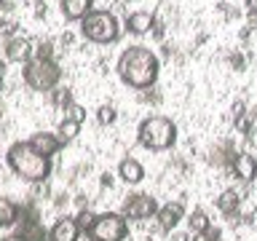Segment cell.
I'll return each instance as SVG.
<instances>
[{
	"instance_id": "obj_1",
	"label": "cell",
	"mask_w": 257,
	"mask_h": 241,
	"mask_svg": "<svg viewBox=\"0 0 257 241\" xmlns=\"http://www.w3.org/2000/svg\"><path fill=\"white\" fill-rule=\"evenodd\" d=\"M115 70H118V75L126 86L142 91V88H150L158 80L161 62L148 46H128L126 51L118 56Z\"/></svg>"
},
{
	"instance_id": "obj_2",
	"label": "cell",
	"mask_w": 257,
	"mask_h": 241,
	"mask_svg": "<svg viewBox=\"0 0 257 241\" xmlns=\"http://www.w3.org/2000/svg\"><path fill=\"white\" fill-rule=\"evenodd\" d=\"M6 161L11 172L27 182H46L51 177V158L35 153L27 142H14L6 153Z\"/></svg>"
},
{
	"instance_id": "obj_3",
	"label": "cell",
	"mask_w": 257,
	"mask_h": 241,
	"mask_svg": "<svg viewBox=\"0 0 257 241\" xmlns=\"http://www.w3.org/2000/svg\"><path fill=\"white\" fill-rule=\"evenodd\" d=\"M137 137H140V145L148 150H172L177 142V124L166 115H148L137 129Z\"/></svg>"
},
{
	"instance_id": "obj_4",
	"label": "cell",
	"mask_w": 257,
	"mask_h": 241,
	"mask_svg": "<svg viewBox=\"0 0 257 241\" xmlns=\"http://www.w3.org/2000/svg\"><path fill=\"white\" fill-rule=\"evenodd\" d=\"M80 35L86 40H91L96 46H107L115 43L120 35V24L110 11H102V8H94L91 14H86L80 19Z\"/></svg>"
},
{
	"instance_id": "obj_5",
	"label": "cell",
	"mask_w": 257,
	"mask_h": 241,
	"mask_svg": "<svg viewBox=\"0 0 257 241\" xmlns=\"http://www.w3.org/2000/svg\"><path fill=\"white\" fill-rule=\"evenodd\" d=\"M22 78L32 91H51L62 78V70L54 59H30L22 70Z\"/></svg>"
},
{
	"instance_id": "obj_6",
	"label": "cell",
	"mask_w": 257,
	"mask_h": 241,
	"mask_svg": "<svg viewBox=\"0 0 257 241\" xmlns=\"http://www.w3.org/2000/svg\"><path fill=\"white\" fill-rule=\"evenodd\" d=\"M128 236V220L120 212H102L88 228V241H123Z\"/></svg>"
},
{
	"instance_id": "obj_7",
	"label": "cell",
	"mask_w": 257,
	"mask_h": 241,
	"mask_svg": "<svg viewBox=\"0 0 257 241\" xmlns=\"http://www.w3.org/2000/svg\"><path fill=\"white\" fill-rule=\"evenodd\" d=\"M156 212H158V201L153 196H148V193L128 196L123 201V209H120V214L126 220H150V217H156Z\"/></svg>"
},
{
	"instance_id": "obj_8",
	"label": "cell",
	"mask_w": 257,
	"mask_h": 241,
	"mask_svg": "<svg viewBox=\"0 0 257 241\" xmlns=\"http://www.w3.org/2000/svg\"><path fill=\"white\" fill-rule=\"evenodd\" d=\"M14 236H19L22 241H46L48 230L43 228V222L38 220L35 209H24L19 214V222L14 225Z\"/></svg>"
},
{
	"instance_id": "obj_9",
	"label": "cell",
	"mask_w": 257,
	"mask_h": 241,
	"mask_svg": "<svg viewBox=\"0 0 257 241\" xmlns=\"http://www.w3.org/2000/svg\"><path fill=\"white\" fill-rule=\"evenodd\" d=\"M156 220L161 225V230H174L177 225L185 220V204H182V201H169V204L158 206Z\"/></svg>"
},
{
	"instance_id": "obj_10",
	"label": "cell",
	"mask_w": 257,
	"mask_h": 241,
	"mask_svg": "<svg viewBox=\"0 0 257 241\" xmlns=\"http://www.w3.org/2000/svg\"><path fill=\"white\" fill-rule=\"evenodd\" d=\"M27 145L35 153H40V156H46V158H51L62 150V140L56 137V132H35L27 140Z\"/></svg>"
},
{
	"instance_id": "obj_11",
	"label": "cell",
	"mask_w": 257,
	"mask_h": 241,
	"mask_svg": "<svg viewBox=\"0 0 257 241\" xmlns=\"http://www.w3.org/2000/svg\"><path fill=\"white\" fill-rule=\"evenodd\" d=\"M80 238V228L75 222V217H59L54 220V225L48 228L46 241H78Z\"/></svg>"
},
{
	"instance_id": "obj_12",
	"label": "cell",
	"mask_w": 257,
	"mask_h": 241,
	"mask_svg": "<svg viewBox=\"0 0 257 241\" xmlns=\"http://www.w3.org/2000/svg\"><path fill=\"white\" fill-rule=\"evenodd\" d=\"M6 59L8 62H19V64H27L32 59V43L27 38H19V35H14V38H8L6 40Z\"/></svg>"
},
{
	"instance_id": "obj_13",
	"label": "cell",
	"mask_w": 257,
	"mask_h": 241,
	"mask_svg": "<svg viewBox=\"0 0 257 241\" xmlns=\"http://www.w3.org/2000/svg\"><path fill=\"white\" fill-rule=\"evenodd\" d=\"M230 169L241 182H252L257 177V161H254V156H249V153H236L230 161Z\"/></svg>"
},
{
	"instance_id": "obj_14",
	"label": "cell",
	"mask_w": 257,
	"mask_h": 241,
	"mask_svg": "<svg viewBox=\"0 0 257 241\" xmlns=\"http://www.w3.org/2000/svg\"><path fill=\"white\" fill-rule=\"evenodd\" d=\"M118 177H120L126 185H140V182L145 180V166H142L137 158L126 156V158L118 164Z\"/></svg>"
},
{
	"instance_id": "obj_15",
	"label": "cell",
	"mask_w": 257,
	"mask_h": 241,
	"mask_svg": "<svg viewBox=\"0 0 257 241\" xmlns=\"http://www.w3.org/2000/svg\"><path fill=\"white\" fill-rule=\"evenodd\" d=\"M156 27V16L150 11H132L126 16V30L132 32V35H145V32H150Z\"/></svg>"
},
{
	"instance_id": "obj_16",
	"label": "cell",
	"mask_w": 257,
	"mask_h": 241,
	"mask_svg": "<svg viewBox=\"0 0 257 241\" xmlns=\"http://www.w3.org/2000/svg\"><path fill=\"white\" fill-rule=\"evenodd\" d=\"M59 8L67 22H80L86 14L94 11V0H62Z\"/></svg>"
},
{
	"instance_id": "obj_17",
	"label": "cell",
	"mask_w": 257,
	"mask_h": 241,
	"mask_svg": "<svg viewBox=\"0 0 257 241\" xmlns=\"http://www.w3.org/2000/svg\"><path fill=\"white\" fill-rule=\"evenodd\" d=\"M19 214H22V206L14 198L0 196V228H14L19 222Z\"/></svg>"
},
{
	"instance_id": "obj_18",
	"label": "cell",
	"mask_w": 257,
	"mask_h": 241,
	"mask_svg": "<svg viewBox=\"0 0 257 241\" xmlns=\"http://www.w3.org/2000/svg\"><path fill=\"white\" fill-rule=\"evenodd\" d=\"M185 222H188V230L193 236H204V233L212 230V225H209V214L204 209H193L190 214H185Z\"/></svg>"
},
{
	"instance_id": "obj_19",
	"label": "cell",
	"mask_w": 257,
	"mask_h": 241,
	"mask_svg": "<svg viewBox=\"0 0 257 241\" xmlns=\"http://www.w3.org/2000/svg\"><path fill=\"white\" fill-rule=\"evenodd\" d=\"M238 204H241V198H238L236 190H225L222 196L217 198V206H220V212H225V214H233L238 209Z\"/></svg>"
},
{
	"instance_id": "obj_20",
	"label": "cell",
	"mask_w": 257,
	"mask_h": 241,
	"mask_svg": "<svg viewBox=\"0 0 257 241\" xmlns=\"http://www.w3.org/2000/svg\"><path fill=\"white\" fill-rule=\"evenodd\" d=\"M78 134H80V124H75V120H67V118H64L62 124H59V129H56V137L62 140V145H64V142H72Z\"/></svg>"
},
{
	"instance_id": "obj_21",
	"label": "cell",
	"mask_w": 257,
	"mask_h": 241,
	"mask_svg": "<svg viewBox=\"0 0 257 241\" xmlns=\"http://www.w3.org/2000/svg\"><path fill=\"white\" fill-rule=\"evenodd\" d=\"M64 118H67V120H75V124H83V120H86V110L80 107V104L70 102L67 107H64Z\"/></svg>"
},
{
	"instance_id": "obj_22",
	"label": "cell",
	"mask_w": 257,
	"mask_h": 241,
	"mask_svg": "<svg viewBox=\"0 0 257 241\" xmlns=\"http://www.w3.org/2000/svg\"><path fill=\"white\" fill-rule=\"evenodd\" d=\"M38 48H32V59H54V48L48 40H38Z\"/></svg>"
},
{
	"instance_id": "obj_23",
	"label": "cell",
	"mask_w": 257,
	"mask_h": 241,
	"mask_svg": "<svg viewBox=\"0 0 257 241\" xmlns=\"http://www.w3.org/2000/svg\"><path fill=\"white\" fill-rule=\"evenodd\" d=\"M48 94H51V102L56 104V107H67V104L72 102L70 99V88H51Z\"/></svg>"
},
{
	"instance_id": "obj_24",
	"label": "cell",
	"mask_w": 257,
	"mask_h": 241,
	"mask_svg": "<svg viewBox=\"0 0 257 241\" xmlns=\"http://www.w3.org/2000/svg\"><path fill=\"white\" fill-rule=\"evenodd\" d=\"M96 118H99V124H102V126L115 124V107H110V104H102V107L96 110Z\"/></svg>"
},
{
	"instance_id": "obj_25",
	"label": "cell",
	"mask_w": 257,
	"mask_h": 241,
	"mask_svg": "<svg viewBox=\"0 0 257 241\" xmlns=\"http://www.w3.org/2000/svg\"><path fill=\"white\" fill-rule=\"evenodd\" d=\"M94 217L96 214H91V212H88V209H80V212H78V217H75V222H78V228H80V233H88V228H91V222H94Z\"/></svg>"
},
{
	"instance_id": "obj_26",
	"label": "cell",
	"mask_w": 257,
	"mask_h": 241,
	"mask_svg": "<svg viewBox=\"0 0 257 241\" xmlns=\"http://www.w3.org/2000/svg\"><path fill=\"white\" fill-rule=\"evenodd\" d=\"M14 30H16L14 22H0V35H11L14 38Z\"/></svg>"
},
{
	"instance_id": "obj_27",
	"label": "cell",
	"mask_w": 257,
	"mask_h": 241,
	"mask_svg": "<svg viewBox=\"0 0 257 241\" xmlns=\"http://www.w3.org/2000/svg\"><path fill=\"white\" fill-rule=\"evenodd\" d=\"M241 115H244V104H241V102H236V104H233V118H241Z\"/></svg>"
},
{
	"instance_id": "obj_28",
	"label": "cell",
	"mask_w": 257,
	"mask_h": 241,
	"mask_svg": "<svg viewBox=\"0 0 257 241\" xmlns=\"http://www.w3.org/2000/svg\"><path fill=\"white\" fill-rule=\"evenodd\" d=\"M246 11L249 14H257V0H246Z\"/></svg>"
},
{
	"instance_id": "obj_29",
	"label": "cell",
	"mask_w": 257,
	"mask_h": 241,
	"mask_svg": "<svg viewBox=\"0 0 257 241\" xmlns=\"http://www.w3.org/2000/svg\"><path fill=\"white\" fill-rule=\"evenodd\" d=\"M0 241H22L19 236H14V233H11V236H6V238H0Z\"/></svg>"
},
{
	"instance_id": "obj_30",
	"label": "cell",
	"mask_w": 257,
	"mask_h": 241,
	"mask_svg": "<svg viewBox=\"0 0 257 241\" xmlns=\"http://www.w3.org/2000/svg\"><path fill=\"white\" fill-rule=\"evenodd\" d=\"M0 88H3V64H0Z\"/></svg>"
}]
</instances>
